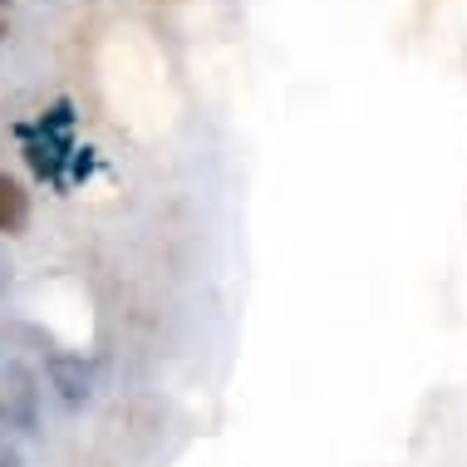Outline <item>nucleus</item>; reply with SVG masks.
<instances>
[{"label": "nucleus", "instance_id": "obj_6", "mask_svg": "<svg viewBox=\"0 0 467 467\" xmlns=\"http://www.w3.org/2000/svg\"><path fill=\"white\" fill-rule=\"evenodd\" d=\"M0 369H5V355H0Z\"/></svg>", "mask_w": 467, "mask_h": 467}, {"label": "nucleus", "instance_id": "obj_1", "mask_svg": "<svg viewBox=\"0 0 467 467\" xmlns=\"http://www.w3.org/2000/svg\"><path fill=\"white\" fill-rule=\"evenodd\" d=\"M45 369H49V384L59 389V399H65V403H89L94 399V364L84 355H65V349H55Z\"/></svg>", "mask_w": 467, "mask_h": 467}, {"label": "nucleus", "instance_id": "obj_3", "mask_svg": "<svg viewBox=\"0 0 467 467\" xmlns=\"http://www.w3.org/2000/svg\"><path fill=\"white\" fill-rule=\"evenodd\" d=\"M0 467H25L20 438H16V433H5V428H0Z\"/></svg>", "mask_w": 467, "mask_h": 467}, {"label": "nucleus", "instance_id": "obj_7", "mask_svg": "<svg viewBox=\"0 0 467 467\" xmlns=\"http://www.w3.org/2000/svg\"><path fill=\"white\" fill-rule=\"evenodd\" d=\"M0 5H10V0H0Z\"/></svg>", "mask_w": 467, "mask_h": 467}, {"label": "nucleus", "instance_id": "obj_4", "mask_svg": "<svg viewBox=\"0 0 467 467\" xmlns=\"http://www.w3.org/2000/svg\"><path fill=\"white\" fill-rule=\"evenodd\" d=\"M5 281H10V271H5V266H0V290H5Z\"/></svg>", "mask_w": 467, "mask_h": 467}, {"label": "nucleus", "instance_id": "obj_5", "mask_svg": "<svg viewBox=\"0 0 467 467\" xmlns=\"http://www.w3.org/2000/svg\"><path fill=\"white\" fill-rule=\"evenodd\" d=\"M0 40H5V20H0Z\"/></svg>", "mask_w": 467, "mask_h": 467}, {"label": "nucleus", "instance_id": "obj_2", "mask_svg": "<svg viewBox=\"0 0 467 467\" xmlns=\"http://www.w3.org/2000/svg\"><path fill=\"white\" fill-rule=\"evenodd\" d=\"M30 226V192L0 172V236H20Z\"/></svg>", "mask_w": 467, "mask_h": 467}]
</instances>
